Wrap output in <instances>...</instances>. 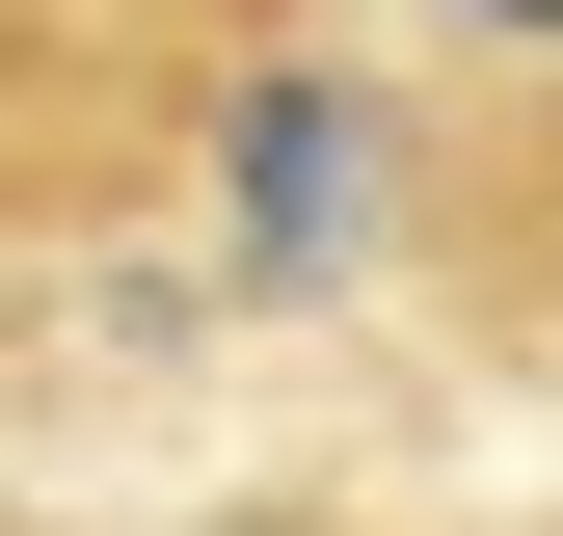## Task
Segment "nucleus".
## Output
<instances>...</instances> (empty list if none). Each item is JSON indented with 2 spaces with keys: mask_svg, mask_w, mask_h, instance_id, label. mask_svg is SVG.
I'll list each match as a JSON object with an SVG mask.
<instances>
[{
  "mask_svg": "<svg viewBox=\"0 0 563 536\" xmlns=\"http://www.w3.org/2000/svg\"><path fill=\"white\" fill-rule=\"evenodd\" d=\"M349 161H376V134H349L322 81H296V108H242V242H268V268H296V242L349 215Z\"/></svg>",
  "mask_w": 563,
  "mask_h": 536,
  "instance_id": "nucleus-1",
  "label": "nucleus"
},
{
  "mask_svg": "<svg viewBox=\"0 0 563 536\" xmlns=\"http://www.w3.org/2000/svg\"><path fill=\"white\" fill-rule=\"evenodd\" d=\"M483 27H563V0H483Z\"/></svg>",
  "mask_w": 563,
  "mask_h": 536,
  "instance_id": "nucleus-2",
  "label": "nucleus"
}]
</instances>
